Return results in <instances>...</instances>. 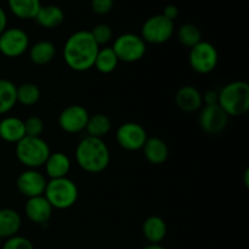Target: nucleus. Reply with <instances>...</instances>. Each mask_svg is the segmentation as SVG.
I'll use <instances>...</instances> for the list:
<instances>
[{
  "instance_id": "obj_6",
  "label": "nucleus",
  "mask_w": 249,
  "mask_h": 249,
  "mask_svg": "<svg viewBox=\"0 0 249 249\" xmlns=\"http://www.w3.org/2000/svg\"><path fill=\"white\" fill-rule=\"evenodd\" d=\"M175 32L174 22L165 18L162 14L148 17L141 27L140 36L146 44L160 45L169 40Z\"/></svg>"
},
{
  "instance_id": "obj_35",
  "label": "nucleus",
  "mask_w": 249,
  "mask_h": 249,
  "mask_svg": "<svg viewBox=\"0 0 249 249\" xmlns=\"http://www.w3.org/2000/svg\"><path fill=\"white\" fill-rule=\"evenodd\" d=\"M7 28V15L5 10L0 6V34Z\"/></svg>"
},
{
  "instance_id": "obj_32",
  "label": "nucleus",
  "mask_w": 249,
  "mask_h": 249,
  "mask_svg": "<svg viewBox=\"0 0 249 249\" xmlns=\"http://www.w3.org/2000/svg\"><path fill=\"white\" fill-rule=\"evenodd\" d=\"M114 0H90V7L92 12L100 16L107 15L113 9Z\"/></svg>"
},
{
  "instance_id": "obj_11",
  "label": "nucleus",
  "mask_w": 249,
  "mask_h": 249,
  "mask_svg": "<svg viewBox=\"0 0 249 249\" xmlns=\"http://www.w3.org/2000/svg\"><path fill=\"white\" fill-rule=\"evenodd\" d=\"M89 117V112L84 106L70 105L61 111L58 116V125L65 133L78 134L85 130Z\"/></svg>"
},
{
  "instance_id": "obj_12",
  "label": "nucleus",
  "mask_w": 249,
  "mask_h": 249,
  "mask_svg": "<svg viewBox=\"0 0 249 249\" xmlns=\"http://www.w3.org/2000/svg\"><path fill=\"white\" fill-rule=\"evenodd\" d=\"M198 123L204 133L208 135H216L225 130L229 123V116L218 104L202 106Z\"/></svg>"
},
{
  "instance_id": "obj_10",
  "label": "nucleus",
  "mask_w": 249,
  "mask_h": 249,
  "mask_svg": "<svg viewBox=\"0 0 249 249\" xmlns=\"http://www.w3.org/2000/svg\"><path fill=\"white\" fill-rule=\"evenodd\" d=\"M147 133L145 128L135 122H126L118 126L116 131V140L119 147L126 151H139L142 150Z\"/></svg>"
},
{
  "instance_id": "obj_28",
  "label": "nucleus",
  "mask_w": 249,
  "mask_h": 249,
  "mask_svg": "<svg viewBox=\"0 0 249 249\" xmlns=\"http://www.w3.org/2000/svg\"><path fill=\"white\" fill-rule=\"evenodd\" d=\"M178 40L185 46V48H194L195 45L202 41V33L198 27L194 23H184L179 27L177 32Z\"/></svg>"
},
{
  "instance_id": "obj_19",
  "label": "nucleus",
  "mask_w": 249,
  "mask_h": 249,
  "mask_svg": "<svg viewBox=\"0 0 249 249\" xmlns=\"http://www.w3.org/2000/svg\"><path fill=\"white\" fill-rule=\"evenodd\" d=\"M143 156L146 160L155 165H160L165 163L169 156V148L167 143L160 138H147L145 145L142 147Z\"/></svg>"
},
{
  "instance_id": "obj_13",
  "label": "nucleus",
  "mask_w": 249,
  "mask_h": 249,
  "mask_svg": "<svg viewBox=\"0 0 249 249\" xmlns=\"http://www.w3.org/2000/svg\"><path fill=\"white\" fill-rule=\"evenodd\" d=\"M48 180L36 169H26L17 177L16 187L22 196L27 198L43 196Z\"/></svg>"
},
{
  "instance_id": "obj_38",
  "label": "nucleus",
  "mask_w": 249,
  "mask_h": 249,
  "mask_svg": "<svg viewBox=\"0 0 249 249\" xmlns=\"http://www.w3.org/2000/svg\"><path fill=\"white\" fill-rule=\"evenodd\" d=\"M1 242H2V238L0 237V245H1Z\"/></svg>"
},
{
  "instance_id": "obj_5",
  "label": "nucleus",
  "mask_w": 249,
  "mask_h": 249,
  "mask_svg": "<svg viewBox=\"0 0 249 249\" xmlns=\"http://www.w3.org/2000/svg\"><path fill=\"white\" fill-rule=\"evenodd\" d=\"M79 190L75 182L70 178L50 179L46 184L44 197L48 199L53 209H70L77 203Z\"/></svg>"
},
{
  "instance_id": "obj_3",
  "label": "nucleus",
  "mask_w": 249,
  "mask_h": 249,
  "mask_svg": "<svg viewBox=\"0 0 249 249\" xmlns=\"http://www.w3.org/2000/svg\"><path fill=\"white\" fill-rule=\"evenodd\" d=\"M218 105L229 117H241L249 109V85L235 80L224 85L218 91Z\"/></svg>"
},
{
  "instance_id": "obj_16",
  "label": "nucleus",
  "mask_w": 249,
  "mask_h": 249,
  "mask_svg": "<svg viewBox=\"0 0 249 249\" xmlns=\"http://www.w3.org/2000/svg\"><path fill=\"white\" fill-rule=\"evenodd\" d=\"M26 136L24 122L18 117L7 116L0 121V139L10 143H17Z\"/></svg>"
},
{
  "instance_id": "obj_22",
  "label": "nucleus",
  "mask_w": 249,
  "mask_h": 249,
  "mask_svg": "<svg viewBox=\"0 0 249 249\" xmlns=\"http://www.w3.org/2000/svg\"><path fill=\"white\" fill-rule=\"evenodd\" d=\"M29 58L36 66H45L53 60L56 55V48L53 43L49 40H39L28 49Z\"/></svg>"
},
{
  "instance_id": "obj_34",
  "label": "nucleus",
  "mask_w": 249,
  "mask_h": 249,
  "mask_svg": "<svg viewBox=\"0 0 249 249\" xmlns=\"http://www.w3.org/2000/svg\"><path fill=\"white\" fill-rule=\"evenodd\" d=\"M204 106H211V105L218 104V91L215 90H207L204 94H202Z\"/></svg>"
},
{
  "instance_id": "obj_25",
  "label": "nucleus",
  "mask_w": 249,
  "mask_h": 249,
  "mask_svg": "<svg viewBox=\"0 0 249 249\" xmlns=\"http://www.w3.org/2000/svg\"><path fill=\"white\" fill-rule=\"evenodd\" d=\"M111 119L104 113H96L94 116L89 117V121H88L85 130H87L88 136L104 139L111 131Z\"/></svg>"
},
{
  "instance_id": "obj_18",
  "label": "nucleus",
  "mask_w": 249,
  "mask_h": 249,
  "mask_svg": "<svg viewBox=\"0 0 249 249\" xmlns=\"http://www.w3.org/2000/svg\"><path fill=\"white\" fill-rule=\"evenodd\" d=\"M70 157L63 152H51L50 156L46 160L45 173L50 179H60V178H66L71 170Z\"/></svg>"
},
{
  "instance_id": "obj_37",
  "label": "nucleus",
  "mask_w": 249,
  "mask_h": 249,
  "mask_svg": "<svg viewBox=\"0 0 249 249\" xmlns=\"http://www.w3.org/2000/svg\"><path fill=\"white\" fill-rule=\"evenodd\" d=\"M248 177H249V169H246V172H245V185H246V187L249 186Z\"/></svg>"
},
{
  "instance_id": "obj_24",
  "label": "nucleus",
  "mask_w": 249,
  "mask_h": 249,
  "mask_svg": "<svg viewBox=\"0 0 249 249\" xmlns=\"http://www.w3.org/2000/svg\"><path fill=\"white\" fill-rule=\"evenodd\" d=\"M17 104V87L9 79L0 78V114H6Z\"/></svg>"
},
{
  "instance_id": "obj_17",
  "label": "nucleus",
  "mask_w": 249,
  "mask_h": 249,
  "mask_svg": "<svg viewBox=\"0 0 249 249\" xmlns=\"http://www.w3.org/2000/svg\"><path fill=\"white\" fill-rule=\"evenodd\" d=\"M167 224L158 215H151L142 223V235L151 245H160L167 236Z\"/></svg>"
},
{
  "instance_id": "obj_36",
  "label": "nucleus",
  "mask_w": 249,
  "mask_h": 249,
  "mask_svg": "<svg viewBox=\"0 0 249 249\" xmlns=\"http://www.w3.org/2000/svg\"><path fill=\"white\" fill-rule=\"evenodd\" d=\"M142 249H165L163 247L162 245H151V243H148L147 246H145Z\"/></svg>"
},
{
  "instance_id": "obj_29",
  "label": "nucleus",
  "mask_w": 249,
  "mask_h": 249,
  "mask_svg": "<svg viewBox=\"0 0 249 249\" xmlns=\"http://www.w3.org/2000/svg\"><path fill=\"white\" fill-rule=\"evenodd\" d=\"M92 38L96 41V44L99 46L106 45L113 38V31H112L111 27L106 23H99L94 27V28L90 31Z\"/></svg>"
},
{
  "instance_id": "obj_2",
  "label": "nucleus",
  "mask_w": 249,
  "mask_h": 249,
  "mask_svg": "<svg viewBox=\"0 0 249 249\" xmlns=\"http://www.w3.org/2000/svg\"><path fill=\"white\" fill-rule=\"evenodd\" d=\"M75 162L78 167L90 174H99L108 167L111 153L104 139L84 136L75 147Z\"/></svg>"
},
{
  "instance_id": "obj_4",
  "label": "nucleus",
  "mask_w": 249,
  "mask_h": 249,
  "mask_svg": "<svg viewBox=\"0 0 249 249\" xmlns=\"http://www.w3.org/2000/svg\"><path fill=\"white\" fill-rule=\"evenodd\" d=\"M50 153V146L41 136H24L16 143L17 160L27 169H38L43 167Z\"/></svg>"
},
{
  "instance_id": "obj_23",
  "label": "nucleus",
  "mask_w": 249,
  "mask_h": 249,
  "mask_svg": "<svg viewBox=\"0 0 249 249\" xmlns=\"http://www.w3.org/2000/svg\"><path fill=\"white\" fill-rule=\"evenodd\" d=\"M12 14L21 19H34L41 7L40 0H7Z\"/></svg>"
},
{
  "instance_id": "obj_33",
  "label": "nucleus",
  "mask_w": 249,
  "mask_h": 249,
  "mask_svg": "<svg viewBox=\"0 0 249 249\" xmlns=\"http://www.w3.org/2000/svg\"><path fill=\"white\" fill-rule=\"evenodd\" d=\"M162 15L165 18L174 22L175 19L178 18V16H179V7L174 4H168L167 6H164V9H163Z\"/></svg>"
},
{
  "instance_id": "obj_30",
  "label": "nucleus",
  "mask_w": 249,
  "mask_h": 249,
  "mask_svg": "<svg viewBox=\"0 0 249 249\" xmlns=\"http://www.w3.org/2000/svg\"><path fill=\"white\" fill-rule=\"evenodd\" d=\"M24 122V130H26V136H32V138H39L44 131V122L40 117L31 116Z\"/></svg>"
},
{
  "instance_id": "obj_15",
  "label": "nucleus",
  "mask_w": 249,
  "mask_h": 249,
  "mask_svg": "<svg viewBox=\"0 0 249 249\" xmlns=\"http://www.w3.org/2000/svg\"><path fill=\"white\" fill-rule=\"evenodd\" d=\"M175 104L181 111L192 112L199 111L203 106L202 92L192 85H184L175 94Z\"/></svg>"
},
{
  "instance_id": "obj_21",
  "label": "nucleus",
  "mask_w": 249,
  "mask_h": 249,
  "mask_svg": "<svg viewBox=\"0 0 249 249\" xmlns=\"http://www.w3.org/2000/svg\"><path fill=\"white\" fill-rule=\"evenodd\" d=\"M22 225V218L15 209H0V237L10 238L18 233Z\"/></svg>"
},
{
  "instance_id": "obj_27",
  "label": "nucleus",
  "mask_w": 249,
  "mask_h": 249,
  "mask_svg": "<svg viewBox=\"0 0 249 249\" xmlns=\"http://www.w3.org/2000/svg\"><path fill=\"white\" fill-rule=\"evenodd\" d=\"M40 89L34 83H23L17 87V104L23 106H34L40 100Z\"/></svg>"
},
{
  "instance_id": "obj_26",
  "label": "nucleus",
  "mask_w": 249,
  "mask_h": 249,
  "mask_svg": "<svg viewBox=\"0 0 249 249\" xmlns=\"http://www.w3.org/2000/svg\"><path fill=\"white\" fill-rule=\"evenodd\" d=\"M119 60L116 56L114 51L109 46L100 48L97 53L96 58H95L94 67L102 74H108L112 73L118 66Z\"/></svg>"
},
{
  "instance_id": "obj_7",
  "label": "nucleus",
  "mask_w": 249,
  "mask_h": 249,
  "mask_svg": "<svg viewBox=\"0 0 249 249\" xmlns=\"http://www.w3.org/2000/svg\"><path fill=\"white\" fill-rule=\"evenodd\" d=\"M119 61L126 63L142 60L146 53V43L140 36L134 33H124L117 36L111 46Z\"/></svg>"
},
{
  "instance_id": "obj_14",
  "label": "nucleus",
  "mask_w": 249,
  "mask_h": 249,
  "mask_svg": "<svg viewBox=\"0 0 249 249\" xmlns=\"http://www.w3.org/2000/svg\"><path fill=\"white\" fill-rule=\"evenodd\" d=\"M53 208L50 206L48 199L43 196L33 197L27 199L24 204V213L29 221L36 225H45L50 221Z\"/></svg>"
},
{
  "instance_id": "obj_1",
  "label": "nucleus",
  "mask_w": 249,
  "mask_h": 249,
  "mask_svg": "<svg viewBox=\"0 0 249 249\" xmlns=\"http://www.w3.org/2000/svg\"><path fill=\"white\" fill-rule=\"evenodd\" d=\"M99 49L90 31L74 32L63 45V60L71 70L87 72L94 67Z\"/></svg>"
},
{
  "instance_id": "obj_8",
  "label": "nucleus",
  "mask_w": 249,
  "mask_h": 249,
  "mask_svg": "<svg viewBox=\"0 0 249 249\" xmlns=\"http://www.w3.org/2000/svg\"><path fill=\"white\" fill-rule=\"evenodd\" d=\"M189 63L192 70L198 74H208L213 72L218 66V50L209 41H199L197 45L190 49Z\"/></svg>"
},
{
  "instance_id": "obj_9",
  "label": "nucleus",
  "mask_w": 249,
  "mask_h": 249,
  "mask_svg": "<svg viewBox=\"0 0 249 249\" xmlns=\"http://www.w3.org/2000/svg\"><path fill=\"white\" fill-rule=\"evenodd\" d=\"M29 49V36L22 28L11 27L0 34V53L9 58L23 55Z\"/></svg>"
},
{
  "instance_id": "obj_31",
  "label": "nucleus",
  "mask_w": 249,
  "mask_h": 249,
  "mask_svg": "<svg viewBox=\"0 0 249 249\" xmlns=\"http://www.w3.org/2000/svg\"><path fill=\"white\" fill-rule=\"evenodd\" d=\"M1 249H34V246L27 237L16 235L14 237L6 238V241L2 243Z\"/></svg>"
},
{
  "instance_id": "obj_20",
  "label": "nucleus",
  "mask_w": 249,
  "mask_h": 249,
  "mask_svg": "<svg viewBox=\"0 0 249 249\" xmlns=\"http://www.w3.org/2000/svg\"><path fill=\"white\" fill-rule=\"evenodd\" d=\"M36 23L40 27L46 29H55L60 27L65 21V12L57 5H41L36 14Z\"/></svg>"
}]
</instances>
